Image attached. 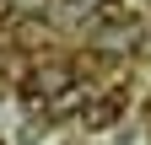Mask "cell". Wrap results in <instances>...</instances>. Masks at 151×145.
I'll return each instance as SVG.
<instances>
[{"mask_svg": "<svg viewBox=\"0 0 151 145\" xmlns=\"http://www.w3.org/2000/svg\"><path fill=\"white\" fill-rule=\"evenodd\" d=\"M119 113H124V86H113V92H103V97H86L81 124L97 134V129H113V124H119Z\"/></svg>", "mask_w": 151, "mask_h": 145, "instance_id": "obj_1", "label": "cell"}, {"mask_svg": "<svg viewBox=\"0 0 151 145\" xmlns=\"http://www.w3.org/2000/svg\"><path fill=\"white\" fill-rule=\"evenodd\" d=\"M86 97H92V86H86L81 75H76V81H65L60 92L49 97V118H70L76 107H86Z\"/></svg>", "mask_w": 151, "mask_h": 145, "instance_id": "obj_2", "label": "cell"}, {"mask_svg": "<svg viewBox=\"0 0 151 145\" xmlns=\"http://www.w3.org/2000/svg\"><path fill=\"white\" fill-rule=\"evenodd\" d=\"M11 38H16V48L38 54V48L49 43V22H43V16H16V22H11Z\"/></svg>", "mask_w": 151, "mask_h": 145, "instance_id": "obj_3", "label": "cell"}, {"mask_svg": "<svg viewBox=\"0 0 151 145\" xmlns=\"http://www.w3.org/2000/svg\"><path fill=\"white\" fill-rule=\"evenodd\" d=\"M92 22L97 27H135V0H97Z\"/></svg>", "mask_w": 151, "mask_h": 145, "instance_id": "obj_4", "label": "cell"}, {"mask_svg": "<svg viewBox=\"0 0 151 145\" xmlns=\"http://www.w3.org/2000/svg\"><path fill=\"white\" fill-rule=\"evenodd\" d=\"M16 6H27V11H43V0H16Z\"/></svg>", "mask_w": 151, "mask_h": 145, "instance_id": "obj_5", "label": "cell"}, {"mask_svg": "<svg viewBox=\"0 0 151 145\" xmlns=\"http://www.w3.org/2000/svg\"><path fill=\"white\" fill-rule=\"evenodd\" d=\"M6 86H11V81H6V75H0V97H6Z\"/></svg>", "mask_w": 151, "mask_h": 145, "instance_id": "obj_6", "label": "cell"}, {"mask_svg": "<svg viewBox=\"0 0 151 145\" xmlns=\"http://www.w3.org/2000/svg\"><path fill=\"white\" fill-rule=\"evenodd\" d=\"M0 145H6V140H0Z\"/></svg>", "mask_w": 151, "mask_h": 145, "instance_id": "obj_7", "label": "cell"}]
</instances>
